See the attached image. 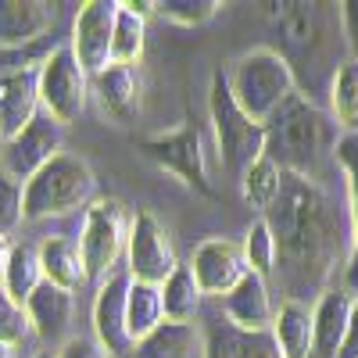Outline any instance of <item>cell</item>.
<instances>
[{
    "instance_id": "cell-1",
    "label": "cell",
    "mask_w": 358,
    "mask_h": 358,
    "mask_svg": "<svg viewBox=\"0 0 358 358\" xmlns=\"http://www.w3.org/2000/svg\"><path fill=\"white\" fill-rule=\"evenodd\" d=\"M265 222L276 236V280L287 301L305 305V297H322L341 262L351 258V215L315 179L283 172V190Z\"/></svg>"
},
{
    "instance_id": "cell-2",
    "label": "cell",
    "mask_w": 358,
    "mask_h": 358,
    "mask_svg": "<svg viewBox=\"0 0 358 358\" xmlns=\"http://www.w3.org/2000/svg\"><path fill=\"white\" fill-rule=\"evenodd\" d=\"M337 140V122L315 108L308 94H294L265 122V155L290 176L315 179L334 158Z\"/></svg>"
},
{
    "instance_id": "cell-3",
    "label": "cell",
    "mask_w": 358,
    "mask_h": 358,
    "mask_svg": "<svg viewBox=\"0 0 358 358\" xmlns=\"http://www.w3.org/2000/svg\"><path fill=\"white\" fill-rule=\"evenodd\" d=\"M229 94L255 122H268L294 94H297V72L287 65V57L273 47L248 50L233 62L226 72Z\"/></svg>"
},
{
    "instance_id": "cell-4",
    "label": "cell",
    "mask_w": 358,
    "mask_h": 358,
    "mask_svg": "<svg viewBox=\"0 0 358 358\" xmlns=\"http://www.w3.org/2000/svg\"><path fill=\"white\" fill-rule=\"evenodd\" d=\"M97 201V176L83 158L57 155L25 183V222L86 212Z\"/></svg>"
},
{
    "instance_id": "cell-5",
    "label": "cell",
    "mask_w": 358,
    "mask_h": 358,
    "mask_svg": "<svg viewBox=\"0 0 358 358\" xmlns=\"http://www.w3.org/2000/svg\"><path fill=\"white\" fill-rule=\"evenodd\" d=\"M208 108H212V126H215V143H219V162L229 176L244 179L248 169L265 158V126L255 122V118L233 101L229 83L219 72L212 79V97H208Z\"/></svg>"
},
{
    "instance_id": "cell-6",
    "label": "cell",
    "mask_w": 358,
    "mask_h": 358,
    "mask_svg": "<svg viewBox=\"0 0 358 358\" xmlns=\"http://www.w3.org/2000/svg\"><path fill=\"white\" fill-rule=\"evenodd\" d=\"M129 229H133V215L126 212V204L115 201V197H97L83 212L79 248H83V262H86L90 280L104 283L115 273V262L122 258V251L129 244Z\"/></svg>"
},
{
    "instance_id": "cell-7",
    "label": "cell",
    "mask_w": 358,
    "mask_h": 358,
    "mask_svg": "<svg viewBox=\"0 0 358 358\" xmlns=\"http://www.w3.org/2000/svg\"><path fill=\"white\" fill-rule=\"evenodd\" d=\"M262 8L280 36V54L287 57V65L290 69H297V62L319 65V54L326 47V29H330L326 4L283 0V4H262Z\"/></svg>"
},
{
    "instance_id": "cell-8",
    "label": "cell",
    "mask_w": 358,
    "mask_h": 358,
    "mask_svg": "<svg viewBox=\"0 0 358 358\" xmlns=\"http://www.w3.org/2000/svg\"><path fill=\"white\" fill-rule=\"evenodd\" d=\"M90 101V72L79 65L72 47H54L40 65V108L57 126H72Z\"/></svg>"
},
{
    "instance_id": "cell-9",
    "label": "cell",
    "mask_w": 358,
    "mask_h": 358,
    "mask_svg": "<svg viewBox=\"0 0 358 358\" xmlns=\"http://www.w3.org/2000/svg\"><path fill=\"white\" fill-rule=\"evenodd\" d=\"M140 151L143 158H151L155 165H162L165 172L179 176L187 187L201 190L212 197V176H208V158H204V140L197 133V126H176L169 133H155V136H143L140 140Z\"/></svg>"
},
{
    "instance_id": "cell-10",
    "label": "cell",
    "mask_w": 358,
    "mask_h": 358,
    "mask_svg": "<svg viewBox=\"0 0 358 358\" xmlns=\"http://www.w3.org/2000/svg\"><path fill=\"white\" fill-rule=\"evenodd\" d=\"M126 258H129V276L136 283H151V287H165V280L179 268L176 248L169 241V229L158 222L155 212H147V208H140L133 215Z\"/></svg>"
},
{
    "instance_id": "cell-11",
    "label": "cell",
    "mask_w": 358,
    "mask_h": 358,
    "mask_svg": "<svg viewBox=\"0 0 358 358\" xmlns=\"http://www.w3.org/2000/svg\"><path fill=\"white\" fill-rule=\"evenodd\" d=\"M62 129L65 126H57L47 111H40L18 136L0 143V172L15 176L18 183L22 179L29 183L47 162H54L62 155Z\"/></svg>"
},
{
    "instance_id": "cell-12",
    "label": "cell",
    "mask_w": 358,
    "mask_h": 358,
    "mask_svg": "<svg viewBox=\"0 0 358 358\" xmlns=\"http://www.w3.org/2000/svg\"><path fill=\"white\" fill-rule=\"evenodd\" d=\"M115 22H118V4L115 0H90L79 8L76 25H72V54L79 65L97 76L111 65V43H115Z\"/></svg>"
},
{
    "instance_id": "cell-13",
    "label": "cell",
    "mask_w": 358,
    "mask_h": 358,
    "mask_svg": "<svg viewBox=\"0 0 358 358\" xmlns=\"http://www.w3.org/2000/svg\"><path fill=\"white\" fill-rule=\"evenodd\" d=\"M190 268H194V280L201 287L204 297H222L233 294L241 287V280L251 273L248 268V258H244V248L226 241V236H208L204 244L194 248V258H190Z\"/></svg>"
},
{
    "instance_id": "cell-14",
    "label": "cell",
    "mask_w": 358,
    "mask_h": 358,
    "mask_svg": "<svg viewBox=\"0 0 358 358\" xmlns=\"http://www.w3.org/2000/svg\"><path fill=\"white\" fill-rule=\"evenodd\" d=\"M129 273H111L94 301V337L104 348L108 358H133L136 341L129 337V322H126V297H129Z\"/></svg>"
},
{
    "instance_id": "cell-15",
    "label": "cell",
    "mask_w": 358,
    "mask_h": 358,
    "mask_svg": "<svg viewBox=\"0 0 358 358\" xmlns=\"http://www.w3.org/2000/svg\"><path fill=\"white\" fill-rule=\"evenodd\" d=\"M40 111V65L0 72V133L4 140L18 136Z\"/></svg>"
},
{
    "instance_id": "cell-16",
    "label": "cell",
    "mask_w": 358,
    "mask_h": 358,
    "mask_svg": "<svg viewBox=\"0 0 358 358\" xmlns=\"http://www.w3.org/2000/svg\"><path fill=\"white\" fill-rule=\"evenodd\" d=\"M57 11L43 0H0V50H25L47 36Z\"/></svg>"
},
{
    "instance_id": "cell-17",
    "label": "cell",
    "mask_w": 358,
    "mask_h": 358,
    "mask_svg": "<svg viewBox=\"0 0 358 358\" xmlns=\"http://www.w3.org/2000/svg\"><path fill=\"white\" fill-rule=\"evenodd\" d=\"M90 97L97 101V108L115 118L118 126L133 122L136 104H140V76L129 65H108L104 72L90 76Z\"/></svg>"
},
{
    "instance_id": "cell-18",
    "label": "cell",
    "mask_w": 358,
    "mask_h": 358,
    "mask_svg": "<svg viewBox=\"0 0 358 358\" xmlns=\"http://www.w3.org/2000/svg\"><path fill=\"white\" fill-rule=\"evenodd\" d=\"M204 358H283L273 330H241L229 319H215L208 326Z\"/></svg>"
},
{
    "instance_id": "cell-19",
    "label": "cell",
    "mask_w": 358,
    "mask_h": 358,
    "mask_svg": "<svg viewBox=\"0 0 358 358\" xmlns=\"http://www.w3.org/2000/svg\"><path fill=\"white\" fill-rule=\"evenodd\" d=\"M222 312H226V319L233 326H241V330H255V334L258 330H268L273 319H276L273 301H268V287L255 273H248L241 280V287L222 297Z\"/></svg>"
},
{
    "instance_id": "cell-20",
    "label": "cell",
    "mask_w": 358,
    "mask_h": 358,
    "mask_svg": "<svg viewBox=\"0 0 358 358\" xmlns=\"http://www.w3.org/2000/svg\"><path fill=\"white\" fill-rule=\"evenodd\" d=\"M351 305L355 297L348 290H326L315 305V355L319 358H337L348 337V326H351Z\"/></svg>"
},
{
    "instance_id": "cell-21",
    "label": "cell",
    "mask_w": 358,
    "mask_h": 358,
    "mask_svg": "<svg viewBox=\"0 0 358 358\" xmlns=\"http://www.w3.org/2000/svg\"><path fill=\"white\" fill-rule=\"evenodd\" d=\"M25 312H29V322L33 330L47 341H57L69 334L72 326V312H76V297L72 290H62L54 283H40V290L25 301Z\"/></svg>"
},
{
    "instance_id": "cell-22",
    "label": "cell",
    "mask_w": 358,
    "mask_h": 358,
    "mask_svg": "<svg viewBox=\"0 0 358 358\" xmlns=\"http://www.w3.org/2000/svg\"><path fill=\"white\" fill-rule=\"evenodd\" d=\"M40 262H43V276L47 283L62 287V290H79L90 276H86V262H83V248L79 241L65 233H54L40 244Z\"/></svg>"
},
{
    "instance_id": "cell-23",
    "label": "cell",
    "mask_w": 358,
    "mask_h": 358,
    "mask_svg": "<svg viewBox=\"0 0 358 358\" xmlns=\"http://www.w3.org/2000/svg\"><path fill=\"white\" fill-rule=\"evenodd\" d=\"M273 337L283 358H308L315 351V315L301 301H283L273 319Z\"/></svg>"
},
{
    "instance_id": "cell-24",
    "label": "cell",
    "mask_w": 358,
    "mask_h": 358,
    "mask_svg": "<svg viewBox=\"0 0 358 358\" xmlns=\"http://www.w3.org/2000/svg\"><path fill=\"white\" fill-rule=\"evenodd\" d=\"M151 11H155V4H118L111 65H129V69L140 65L143 47H147V15Z\"/></svg>"
},
{
    "instance_id": "cell-25",
    "label": "cell",
    "mask_w": 358,
    "mask_h": 358,
    "mask_svg": "<svg viewBox=\"0 0 358 358\" xmlns=\"http://www.w3.org/2000/svg\"><path fill=\"white\" fill-rule=\"evenodd\" d=\"M337 165L348 176V215H351V258H348V287L358 294V133H344L334 151Z\"/></svg>"
},
{
    "instance_id": "cell-26",
    "label": "cell",
    "mask_w": 358,
    "mask_h": 358,
    "mask_svg": "<svg viewBox=\"0 0 358 358\" xmlns=\"http://www.w3.org/2000/svg\"><path fill=\"white\" fill-rule=\"evenodd\" d=\"M126 322H129V337L140 344L147 341L158 326L165 322V301H162V287L151 283H129V297H126Z\"/></svg>"
},
{
    "instance_id": "cell-27",
    "label": "cell",
    "mask_w": 358,
    "mask_h": 358,
    "mask_svg": "<svg viewBox=\"0 0 358 358\" xmlns=\"http://www.w3.org/2000/svg\"><path fill=\"white\" fill-rule=\"evenodd\" d=\"M40 283H47L43 276V262H40V248L33 244H15L11 262H8V273H4V287L18 305H25L29 297L40 290Z\"/></svg>"
},
{
    "instance_id": "cell-28",
    "label": "cell",
    "mask_w": 358,
    "mask_h": 358,
    "mask_svg": "<svg viewBox=\"0 0 358 358\" xmlns=\"http://www.w3.org/2000/svg\"><path fill=\"white\" fill-rule=\"evenodd\" d=\"M162 301H165V322L190 326V319L201 312V301H204V294H201V287L194 280V268L190 265H179L176 273L165 280Z\"/></svg>"
},
{
    "instance_id": "cell-29",
    "label": "cell",
    "mask_w": 358,
    "mask_h": 358,
    "mask_svg": "<svg viewBox=\"0 0 358 358\" xmlns=\"http://www.w3.org/2000/svg\"><path fill=\"white\" fill-rule=\"evenodd\" d=\"M194 344H197L194 326L162 322L151 337L136 344L133 358H190V355H194Z\"/></svg>"
},
{
    "instance_id": "cell-30",
    "label": "cell",
    "mask_w": 358,
    "mask_h": 358,
    "mask_svg": "<svg viewBox=\"0 0 358 358\" xmlns=\"http://www.w3.org/2000/svg\"><path fill=\"white\" fill-rule=\"evenodd\" d=\"M241 190H244V201H248L251 208H258V212H268V208L276 204L280 190H283V169L268 158V155L258 158V162L248 169V176L241 179Z\"/></svg>"
},
{
    "instance_id": "cell-31",
    "label": "cell",
    "mask_w": 358,
    "mask_h": 358,
    "mask_svg": "<svg viewBox=\"0 0 358 358\" xmlns=\"http://www.w3.org/2000/svg\"><path fill=\"white\" fill-rule=\"evenodd\" d=\"M330 104H334V122L348 133L358 126V62H344L330 79Z\"/></svg>"
},
{
    "instance_id": "cell-32",
    "label": "cell",
    "mask_w": 358,
    "mask_h": 358,
    "mask_svg": "<svg viewBox=\"0 0 358 358\" xmlns=\"http://www.w3.org/2000/svg\"><path fill=\"white\" fill-rule=\"evenodd\" d=\"M241 248H244L248 268H251L255 276L268 280V276L276 273V236H273V229H268L265 219L251 222V229H248V236H244Z\"/></svg>"
},
{
    "instance_id": "cell-33",
    "label": "cell",
    "mask_w": 358,
    "mask_h": 358,
    "mask_svg": "<svg viewBox=\"0 0 358 358\" xmlns=\"http://www.w3.org/2000/svg\"><path fill=\"white\" fill-rule=\"evenodd\" d=\"M33 330V322H29V312L25 305H18L15 297L0 287V344H22Z\"/></svg>"
},
{
    "instance_id": "cell-34",
    "label": "cell",
    "mask_w": 358,
    "mask_h": 358,
    "mask_svg": "<svg viewBox=\"0 0 358 358\" xmlns=\"http://www.w3.org/2000/svg\"><path fill=\"white\" fill-rule=\"evenodd\" d=\"M18 222H25V187L15 176L0 172V236H8Z\"/></svg>"
},
{
    "instance_id": "cell-35",
    "label": "cell",
    "mask_w": 358,
    "mask_h": 358,
    "mask_svg": "<svg viewBox=\"0 0 358 358\" xmlns=\"http://www.w3.org/2000/svg\"><path fill=\"white\" fill-rule=\"evenodd\" d=\"M155 11L176 25H204L208 18H215L219 4L215 0H162L155 4Z\"/></svg>"
},
{
    "instance_id": "cell-36",
    "label": "cell",
    "mask_w": 358,
    "mask_h": 358,
    "mask_svg": "<svg viewBox=\"0 0 358 358\" xmlns=\"http://www.w3.org/2000/svg\"><path fill=\"white\" fill-rule=\"evenodd\" d=\"M57 355H62V358H108L104 348L97 341H90V337H72Z\"/></svg>"
},
{
    "instance_id": "cell-37",
    "label": "cell",
    "mask_w": 358,
    "mask_h": 358,
    "mask_svg": "<svg viewBox=\"0 0 358 358\" xmlns=\"http://www.w3.org/2000/svg\"><path fill=\"white\" fill-rule=\"evenodd\" d=\"M341 29L348 36V50L355 54L351 62H358V4H341Z\"/></svg>"
},
{
    "instance_id": "cell-38",
    "label": "cell",
    "mask_w": 358,
    "mask_h": 358,
    "mask_svg": "<svg viewBox=\"0 0 358 358\" xmlns=\"http://www.w3.org/2000/svg\"><path fill=\"white\" fill-rule=\"evenodd\" d=\"M337 358H358V294H355V305H351V326H348V337Z\"/></svg>"
},
{
    "instance_id": "cell-39",
    "label": "cell",
    "mask_w": 358,
    "mask_h": 358,
    "mask_svg": "<svg viewBox=\"0 0 358 358\" xmlns=\"http://www.w3.org/2000/svg\"><path fill=\"white\" fill-rule=\"evenodd\" d=\"M11 251H15V244L8 241V236H0V283H4V273H8V262H11Z\"/></svg>"
},
{
    "instance_id": "cell-40",
    "label": "cell",
    "mask_w": 358,
    "mask_h": 358,
    "mask_svg": "<svg viewBox=\"0 0 358 358\" xmlns=\"http://www.w3.org/2000/svg\"><path fill=\"white\" fill-rule=\"evenodd\" d=\"M0 358H15L11 355V344H0Z\"/></svg>"
},
{
    "instance_id": "cell-41",
    "label": "cell",
    "mask_w": 358,
    "mask_h": 358,
    "mask_svg": "<svg viewBox=\"0 0 358 358\" xmlns=\"http://www.w3.org/2000/svg\"><path fill=\"white\" fill-rule=\"evenodd\" d=\"M36 358H62V355H57V351H40Z\"/></svg>"
},
{
    "instance_id": "cell-42",
    "label": "cell",
    "mask_w": 358,
    "mask_h": 358,
    "mask_svg": "<svg viewBox=\"0 0 358 358\" xmlns=\"http://www.w3.org/2000/svg\"><path fill=\"white\" fill-rule=\"evenodd\" d=\"M0 140H4V133H0Z\"/></svg>"
}]
</instances>
